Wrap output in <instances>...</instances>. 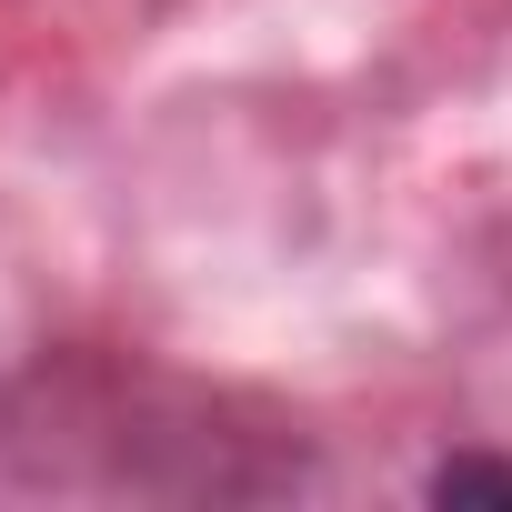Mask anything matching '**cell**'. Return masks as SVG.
<instances>
[{
  "label": "cell",
  "mask_w": 512,
  "mask_h": 512,
  "mask_svg": "<svg viewBox=\"0 0 512 512\" xmlns=\"http://www.w3.org/2000/svg\"><path fill=\"white\" fill-rule=\"evenodd\" d=\"M422 492H432V502H512V462H492V452H452Z\"/></svg>",
  "instance_id": "1"
}]
</instances>
